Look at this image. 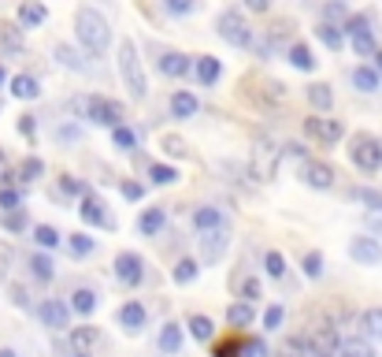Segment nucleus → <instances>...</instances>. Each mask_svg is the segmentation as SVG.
I'll return each instance as SVG.
<instances>
[{"label": "nucleus", "mask_w": 382, "mask_h": 357, "mask_svg": "<svg viewBox=\"0 0 382 357\" xmlns=\"http://www.w3.org/2000/svg\"><path fill=\"white\" fill-rule=\"evenodd\" d=\"M171 112L178 119H190V116H197V97L190 93V90H178L175 97H171Z\"/></svg>", "instance_id": "obj_22"}, {"label": "nucleus", "mask_w": 382, "mask_h": 357, "mask_svg": "<svg viewBox=\"0 0 382 357\" xmlns=\"http://www.w3.org/2000/svg\"><path fill=\"white\" fill-rule=\"evenodd\" d=\"M71 112H86V119L101 123V127H123V105L119 101H108V97H75Z\"/></svg>", "instance_id": "obj_2"}, {"label": "nucleus", "mask_w": 382, "mask_h": 357, "mask_svg": "<svg viewBox=\"0 0 382 357\" xmlns=\"http://www.w3.org/2000/svg\"><path fill=\"white\" fill-rule=\"evenodd\" d=\"M4 223L11 227V231H23V227H26V216H23V213H11V216H8Z\"/></svg>", "instance_id": "obj_59"}, {"label": "nucleus", "mask_w": 382, "mask_h": 357, "mask_svg": "<svg viewBox=\"0 0 382 357\" xmlns=\"http://www.w3.org/2000/svg\"><path fill=\"white\" fill-rule=\"evenodd\" d=\"M353 86L364 90V93H375L378 90V71L375 68H356L353 71Z\"/></svg>", "instance_id": "obj_30"}, {"label": "nucleus", "mask_w": 382, "mask_h": 357, "mask_svg": "<svg viewBox=\"0 0 382 357\" xmlns=\"http://www.w3.org/2000/svg\"><path fill=\"white\" fill-rule=\"evenodd\" d=\"M345 34L353 41L356 56H375V30L368 23V15H353V19L345 23Z\"/></svg>", "instance_id": "obj_6"}, {"label": "nucleus", "mask_w": 382, "mask_h": 357, "mask_svg": "<svg viewBox=\"0 0 382 357\" xmlns=\"http://www.w3.org/2000/svg\"><path fill=\"white\" fill-rule=\"evenodd\" d=\"M263 265H268V275H275V279H282V275H286V261H282V253H268L263 257Z\"/></svg>", "instance_id": "obj_43"}, {"label": "nucleus", "mask_w": 382, "mask_h": 357, "mask_svg": "<svg viewBox=\"0 0 382 357\" xmlns=\"http://www.w3.org/2000/svg\"><path fill=\"white\" fill-rule=\"evenodd\" d=\"M278 160H282L278 145L271 138H256L253 156H249V175H253L256 183H271V178L278 175Z\"/></svg>", "instance_id": "obj_3"}, {"label": "nucleus", "mask_w": 382, "mask_h": 357, "mask_svg": "<svg viewBox=\"0 0 382 357\" xmlns=\"http://www.w3.org/2000/svg\"><path fill=\"white\" fill-rule=\"evenodd\" d=\"M163 220H168V208H148V213L141 216V235H156L160 227H163Z\"/></svg>", "instance_id": "obj_31"}, {"label": "nucleus", "mask_w": 382, "mask_h": 357, "mask_svg": "<svg viewBox=\"0 0 382 357\" xmlns=\"http://www.w3.org/2000/svg\"><path fill=\"white\" fill-rule=\"evenodd\" d=\"M4 183H11V168H8V156H4V149H0V186Z\"/></svg>", "instance_id": "obj_57"}, {"label": "nucleus", "mask_w": 382, "mask_h": 357, "mask_svg": "<svg viewBox=\"0 0 382 357\" xmlns=\"http://www.w3.org/2000/svg\"><path fill=\"white\" fill-rule=\"evenodd\" d=\"M349 156H353V164H356L360 171H368V175H375V171L382 168V145H378L371 134H356Z\"/></svg>", "instance_id": "obj_5"}, {"label": "nucleus", "mask_w": 382, "mask_h": 357, "mask_svg": "<svg viewBox=\"0 0 382 357\" xmlns=\"http://www.w3.org/2000/svg\"><path fill=\"white\" fill-rule=\"evenodd\" d=\"M82 220H86V223H97V227H108V231L115 227L111 213H104V205L97 201V198H89V193H86V201H82Z\"/></svg>", "instance_id": "obj_15"}, {"label": "nucleus", "mask_w": 382, "mask_h": 357, "mask_svg": "<svg viewBox=\"0 0 382 357\" xmlns=\"http://www.w3.org/2000/svg\"><path fill=\"white\" fill-rule=\"evenodd\" d=\"M48 19V8L41 4V0H26V4L19 8V26H41Z\"/></svg>", "instance_id": "obj_18"}, {"label": "nucleus", "mask_w": 382, "mask_h": 357, "mask_svg": "<svg viewBox=\"0 0 382 357\" xmlns=\"http://www.w3.org/2000/svg\"><path fill=\"white\" fill-rule=\"evenodd\" d=\"M308 353H312V346H308L305 335H293V339H286V343L278 346V357H308Z\"/></svg>", "instance_id": "obj_29"}, {"label": "nucleus", "mask_w": 382, "mask_h": 357, "mask_svg": "<svg viewBox=\"0 0 382 357\" xmlns=\"http://www.w3.org/2000/svg\"><path fill=\"white\" fill-rule=\"evenodd\" d=\"M148 178H153L156 186H171V183H178V171L168 168V164H153L148 168Z\"/></svg>", "instance_id": "obj_37"}, {"label": "nucleus", "mask_w": 382, "mask_h": 357, "mask_svg": "<svg viewBox=\"0 0 382 357\" xmlns=\"http://www.w3.org/2000/svg\"><path fill=\"white\" fill-rule=\"evenodd\" d=\"M197 272H201V268H197V261H190V257H186V261L175 265V283H193Z\"/></svg>", "instance_id": "obj_40"}, {"label": "nucleus", "mask_w": 382, "mask_h": 357, "mask_svg": "<svg viewBox=\"0 0 382 357\" xmlns=\"http://www.w3.org/2000/svg\"><path fill=\"white\" fill-rule=\"evenodd\" d=\"M334 353H342V357H375V350L364 343V339H342Z\"/></svg>", "instance_id": "obj_27"}, {"label": "nucleus", "mask_w": 382, "mask_h": 357, "mask_svg": "<svg viewBox=\"0 0 382 357\" xmlns=\"http://www.w3.org/2000/svg\"><path fill=\"white\" fill-rule=\"evenodd\" d=\"M71 309H75V313H82V316H89V313L97 309V294H93L89 287H78L75 294H71Z\"/></svg>", "instance_id": "obj_25"}, {"label": "nucleus", "mask_w": 382, "mask_h": 357, "mask_svg": "<svg viewBox=\"0 0 382 357\" xmlns=\"http://www.w3.org/2000/svg\"><path fill=\"white\" fill-rule=\"evenodd\" d=\"M75 30H78V41L86 45L93 56H101L104 48H108V41H111L108 19H104L101 11H93V8H82V11L75 15Z\"/></svg>", "instance_id": "obj_1"}, {"label": "nucleus", "mask_w": 382, "mask_h": 357, "mask_svg": "<svg viewBox=\"0 0 382 357\" xmlns=\"http://www.w3.org/2000/svg\"><path fill=\"white\" fill-rule=\"evenodd\" d=\"M115 275H119V283H126V287H138L141 279H145V265H141V257L138 253H119L115 257Z\"/></svg>", "instance_id": "obj_10"}, {"label": "nucleus", "mask_w": 382, "mask_h": 357, "mask_svg": "<svg viewBox=\"0 0 382 357\" xmlns=\"http://www.w3.org/2000/svg\"><path fill=\"white\" fill-rule=\"evenodd\" d=\"M11 302H15V305H23V309L30 305V298H26V290H23V287H11Z\"/></svg>", "instance_id": "obj_60"}, {"label": "nucleus", "mask_w": 382, "mask_h": 357, "mask_svg": "<svg viewBox=\"0 0 382 357\" xmlns=\"http://www.w3.org/2000/svg\"><path fill=\"white\" fill-rule=\"evenodd\" d=\"M11 93L23 97V101H34V97L41 93V86H38V78H30V75H15L11 78Z\"/></svg>", "instance_id": "obj_24"}, {"label": "nucleus", "mask_w": 382, "mask_h": 357, "mask_svg": "<svg viewBox=\"0 0 382 357\" xmlns=\"http://www.w3.org/2000/svg\"><path fill=\"white\" fill-rule=\"evenodd\" d=\"M19 131H23L26 138H34V116H23V119H19Z\"/></svg>", "instance_id": "obj_61"}, {"label": "nucleus", "mask_w": 382, "mask_h": 357, "mask_svg": "<svg viewBox=\"0 0 382 357\" xmlns=\"http://www.w3.org/2000/svg\"><path fill=\"white\" fill-rule=\"evenodd\" d=\"M227 320L234 324V328H249V324H253V309H249L245 302H238V305H230V309H227Z\"/></svg>", "instance_id": "obj_35"}, {"label": "nucleus", "mask_w": 382, "mask_h": 357, "mask_svg": "<svg viewBox=\"0 0 382 357\" xmlns=\"http://www.w3.org/2000/svg\"><path fill=\"white\" fill-rule=\"evenodd\" d=\"M30 268H34V275H38L41 283H48V279H53V275H56V265L48 261L45 253H38V257H30Z\"/></svg>", "instance_id": "obj_36"}, {"label": "nucleus", "mask_w": 382, "mask_h": 357, "mask_svg": "<svg viewBox=\"0 0 382 357\" xmlns=\"http://www.w3.org/2000/svg\"><path fill=\"white\" fill-rule=\"evenodd\" d=\"M219 34H223V41L238 45V48H249V45H253V30H249V23L241 19L238 11H223V15H219Z\"/></svg>", "instance_id": "obj_7"}, {"label": "nucleus", "mask_w": 382, "mask_h": 357, "mask_svg": "<svg viewBox=\"0 0 382 357\" xmlns=\"http://www.w3.org/2000/svg\"><path fill=\"white\" fill-rule=\"evenodd\" d=\"M197 78H201L204 86H212L215 78H219V60H215V56H201V60H197Z\"/></svg>", "instance_id": "obj_32"}, {"label": "nucleus", "mask_w": 382, "mask_h": 357, "mask_svg": "<svg viewBox=\"0 0 382 357\" xmlns=\"http://www.w3.org/2000/svg\"><path fill=\"white\" fill-rule=\"evenodd\" d=\"M160 350H163V353H178V350H182V331H178V324H163V331H160Z\"/></svg>", "instance_id": "obj_28"}, {"label": "nucleus", "mask_w": 382, "mask_h": 357, "mask_svg": "<svg viewBox=\"0 0 382 357\" xmlns=\"http://www.w3.org/2000/svg\"><path fill=\"white\" fill-rule=\"evenodd\" d=\"M0 208H19V193H15V190H0Z\"/></svg>", "instance_id": "obj_55"}, {"label": "nucleus", "mask_w": 382, "mask_h": 357, "mask_svg": "<svg viewBox=\"0 0 382 357\" xmlns=\"http://www.w3.org/2000/svg\"><path fill=\"white\" fill-rule=\"evenodd\" d=\"M315 34H320V41H323L327 48H338V45H342V34H338V26H330V23H323L320 30H315Z\"/></svg>", "instance_id": "obj_42"}, {"label": "nucleus", "mask_w": 382, "mask_h": 357, "mask_svg": "<svg viewBox=\"0 0 382 357\" xmlns=\"http://www.w3.org/2000/svg\"><path fill=\"white\" fill-rule=\"evenodd\" d=\"M230 246V235H227V223L223 227H212V231H204L201 238V250H204V261H219V257L227 253Z\"/></svg>", "instance_id": "obj_12"}, {"label": "nucleus", "mask_w": 382, "mask_h": 357, "mask_svg": "<svg viewBox=\"0 0 382 357\" xmlns=\"http://www.w3.org/2000/svg\"><path fill=\"white\" fill-rule=\"evenodd\" d=\"M163 8L175 11V15H190L197 8V0H163Z\"/></svg>", "instance_id": "obj_48"}, {"label": "nucleus", "mask_w": 382, "mask_h": 357, "mask_svg": "<svg viewBox=\"0 0 382 357\" xmlns=\"http://www.w3.org/2000/svg\"><path fill=\"white\" fill-rule=\"evenodd\" d=\"M375 60H378V71H382V53H375Z\"/></svg>", "instance_id": "obj_64"}, {"label": "nucleus", "mask_w": 382, "mask_h": 357, "mask_svg": "<svg viewBox=\"0 0 382 357\" xmlns=\"http://www.w3.org/2000/svg\"><path fill=\"white\" fill-rule=\"evenodd\" d=\"M41 171H45V164H41L38 156H30V160H23V168H19V175H15V178H23V183H34Z\"/></svg>", "instance_id": "obj_41"}, {"label": "nucleus", "mask_w": 382, "mask_h": 357, "mask_svg": "<svg viewBox=\"0 0 382 357\" xmlns=\"http://www.w3.org/2000/svg\"><path fill=\"white\" fill-rule=\"evenodd\" d=\"M8 268H11V246H8V242H0V283L8 279Z\"/></svg>", "instance_id": "obj_50"}, {"label": "nucleus", "mask_w": 382, "mask_h": 357, "mask_svg": "<svg viewBox=\"0 0 382 357\" xmlns=\"http://www.w3.org/2000/svg\"><path fill=\"white\" fill-rule=\"evenodd\" d=\"M71 253L75 257H89L93 253V238L89 235H71Z\"/></svg>", "instance_id": "obj_44"}, {"label": "nucleus", "mask_w": 382, "mask_h": 357, "mask_svg": "<svg viewBox=\"0 0 382 357\" xmlns=\"http://www.w3.org/2000/svg\"><path fill=\"white\" fill-rule=\"evenodd\" d=\"M282 316H286V313H282V305H271V309L263 313V328H268V331H275L278 324H282Z\"/></svg>", "instance_id": "obj_49"}, {"label": "nucleus", "mask_w": 382, "mask_h": 357, "mask_svg": "<svg viewBox=\"0 0 382 357\" xmlns=\"http://www.w3.org/2000/svg\"><path fill=\"white\" fill-rule=\"evenodd\" d=\"M119 71H123V82L134 97H145L148 93V82H145V68H141V56H138V45L134 41H123L119 45Z\"/></svg>", "instance_id": "obj_4"}, {"label": "nucleus", "mask_w": 382, "mask_h": 357, "mask_svg": "<svg viewBox=\"0 0 382 357\" xmlns=\"http://www.w3.org/2000/svg\"><path fill=\"white\" fill-rule=\"evenodd\" d=\"M119 324L126 331H141L145 328V305L141 302H126L123 309H119Z\"/></svg>", "instance_id": "obj_16"}, {"label": "nucleus", "mask_w": 382, "mask_h": 357, "mask_svg": "<svg viewBox=\"0 0 382 357\" xmlns=\"http://www.w3.org/2000/svg\"><path fill=\"white\" fill-rule=\"evenodd\" d=\"M301 178L308 186H315V190H330V186H334V168L323 164V160H308V164L301 168Z\"/></svg>", "instance_id": "obj_11"}, {"label": "nucleus", "mask_w": 382, "mask_h": 357, "mask_svg": "<svg viewBox=\"0 0 382 357\" xmlns=\"http://www.w3.org/2000/svg\"><path fill=\"white\" fill-rule=\"evenodd\" d=\"M38 313H41V320H45V328H53V331H63V328L71 324V309H67L63 302H56V298H48Z\"/></svg>", "instance_id": "obj_13"}, {"label": "nucleus", "mask_w": 382, "mask_h": 357, "mask_svg": "<svg viewBox=\"0 0 382 357\" xmlns=\"http://www.w3.org/2000/svg\"><path fill=\"white\" fill-rule=\"evenodd\" d=\"M101 346V328H93V324H82V328L71 331V357H93V350Z\"/></svg>", "instance_id": "obj_8"}, {"label": "nucleus", "mask_w": 382, "mask_h": 357, "mask_svg": "<svg viewBox=\"0 0 382 357\" xmlns=\"http://www.w3.org/2000/svg\"><path fill=\"white\" fill-rule=\"evenodd\" d=\"M60 186L67 190V193H82V198H86V186H82V183H75L71 175H63V183H60Z\"/></svg>", "instance_id": "obj_56"}, {"label": "nucleus", "mask_w": 382, "mask_h": 357, "mask_svg": "<svg viewBox=\"0 0 382 357\" xmlns=\"http://www.w3.org/2000/svg\"><path fill=\"white\" fill-rule=\"evenodd\" d=\"M160 145H163V153H171V156H178V160H182V156H190L186 142H182L178 134H163V138H160Z\"/></svg>", "instance_id": "obj_39"}, {"label": "nucleus", "mask_w": 382, "mask_h": 357, "mask_svg": "<svg viewBox=\"0 0 382 357\" xmlns=\"http://www.w3.org/2000/svg\"><path fill=\"white\" fill-rule=\"evenodd\" d=\"M56 60L63 63V68H82L78 56H75V48H67V45H56Z\"/></svg>", "instance_id": "obj_47"}, {"label": "nucleus", "mask_w": 382, "mask_h": 357, "mask_svg": "<svg viewBox=\"0 0 382 357\" xmlns=\"http://www.w3.org/2000/svg\"><path fill=\"white\" fill-rule=\"evenodd\" d=\"M308 101H312V108H315V112H327L330 105H334V93H330V86H323V82H320V86H312V90H308Z\"/></svg>", "instance_id": "obj_33"}, {"label": "nucleus", "mask_w": 382, "mask_h": 357, "mask_svg": "<svg viewBox=\"0 0 382 357\" xmlns=\"http://www.w3.org/2000/svg\"><path fill=\"white\" fill-rule=\"evenodd\" d=\"M160 71L171 75V78L186 75V71H190V56H182V53H163V56H160Z\"/></svg>", "instance_id": "obj_23"}, {"label": "nucleus", "mask_w": 382, "mask_h": 357, "mask_svg": "<svg viewBox=\"0 0 382 357\" xmlns=\"http://www.w3.org/2000/svg\"><path fill=\"white\" fill-rule=\"evenodd\" d=\"M223 223H227L223 213H219V208H212V205H204V208H197V213H193L197 231H212V227H223Z\"/></svg>", "instance_id": "obj_21"}, {"label": "nucleus", "mask_w": 382, "mask_h": 357, "mask_svg": "<svg viewBox=\"0 0 382 357\" xmlns=\"http://www.w3.org/2000/svg\"><path fill=\"white\" fill-rule=\"evenodd\" d=\"M245 8H249V11H256V15H263V11L271 8V0H245Z\"/></svg>", "instance_id": "obj_58"}, {"label": "nucleus", "mask_w": 382, "mask_h": 357, "mask_svg": "<svg viewBox=\"0 0 382 357\" xmlns=\"http://www.w3.org/2000/svg\"><path fill=\"white\" fill-rule=\"evenodd\" d=\"M234 294L249 305V302H256V298L263 294V287H260L256 275H238V279H234Z\"/></svg>", "instance_id": "obj_20"}, {"label": "nucleus", "mask_w": 382, "mask_h": 357, "mask_svg": "<svg viewBox=\"0 0 382 357\" xmlns=\"http://www.w3.org/2000/svg\"><path fill=\"white\" fill-rule=\"evenodd\" d=\"M368 223H371V227H375V231L382 235V216H368Z\"/></svg>", "instance_id": "obj_62"}, {"label": "nucleus", "mask_w": 382, "mask_h": 357, "mask_svg": "<svg viewBox=\"0 0 382 357\" xmlns=\"http://www.w3.org/2000/svg\"><path fill=\"white\" fill-rule=\"evenodd\" d=\"M323 15H327V23H334V19H345V15H349V8H345V0H327V8H323Z\"/></svg>", "instance_id": "obj_45"}, {"label": "nucleus", "mask_w": 382, "mask_h": 357, "mask_svg": "<svg viewBox=\"0 0 382 357\" xmlns=\"http://www.w3.org/2000/svg\"><path fill=\"white\" fill-rule=\"evenodd\" d=\"M123 198L126 201H141L145 198V186L141 183H123Z\"/></svg>", "instance_id": "obj_53"}, {"label": "nucleus", "mask_w": 382, "mask_h": 357, "mask_svg": "<svg viewBox=\"0 0 382 357\" xmlns=\"http://www.w3.org/2000/svg\"><path fill=\"white\" fill-rule=\"evenodd\" d=\"M241 346L245 343H238V339H234V343H219V346H215V357H241Z\"/></svg>", "instance_id": "obj_51"}, {"label": "nucleus", "mask_w": 382, "mask_h": 357, "mask_svg": "<svg viewBox=\"0 0 382 357\" xmlns=\"http://www.w3.org/2000/svg\"><path fill=\"white\" fill-rule=\"evenodd\" d=\"M349 257H353L356 265H378L382 250H378L375 238H353V242H349Z\"/></svg>", "instance_id": "obj_14"}, {"label": "nucleus", "mask_w": 382, "mask_h": 357, "mask_svg": "<svg viewBox=\"0 0 382 357\" xmlns=\"http://www.w3.org/2000/svg\"><path fill=\"white\" fill-rule=\"evenodd\" d=\"M186 328H190V335L197 339V343H208V339L215 335V328H212V320H208V316H201V313H193V316L186 320Z\"/></svg>", "instance_id": "obj_26"}, {"label": "nucleus", "mask_w": 382, "mask_h": 357, "mask_svg": "<svg viewBox=\"0 0 382 357\" xmlns=\"http://www.w3.org/2000/svg\"><path fill=\"white\" fill-rule=\"evenodd\" d=\"M34 242L53 250V246H60V231H56V227H48V223H41V227H34Z\"/></svg>", "instance_id": "obj_38"}, {"label": "nucleus", "mask_w": 382, "mask_h": 357, "mask_svg": "<svg viewBox=\"0 0 382 357\" xmlns=\"http://www.w3.org/2000/svg\"><path fill=\"white\" fill-rule=\"evenodd\" d=\"M305 272H308V275H323V257H320V253H308V257H305Z\"/></svg>", "instance_id": "obj_54"}, {"label": "nucleus", "mask_w": 382, "mask_h": 357, "mask_svg": "<svg viewBox=\"0 0 382 357\" xmlns=\"http://www.w3.org/2000/svg\"><path fill=\"white\" fill-rule=\"evenodd\" d=\"M290 63H293L297 71H312L315 68V60H312V53H308L305 45H290Z\"/></svg>", "instance_id": "obj_34"}, {"label": "nucleus", "mask_w": 382, "mask_h": 357, "mask_svg": "<svg viewBox=\"0 0 382 357\" xmlns=\"http://www.w3.org/2000/svg\"><path fill=\"white\" fill-rule=\"evenodd\" d=\"M356 198L360 201H368L375 213H382V193H375V190H356Z\"/></svg>", "instance_id": "obj_52"}, {"label": "nucleus", "mask_w": 382, "mask_h": 357, "mask_svg": "<svg viewBox=\"0 0 382 357\" xmlns=\"http://www.w3.org/2000/svg\"><path fill=\"white\" fill-rule=\"evenodd\" d=\"M305 131H308V138H315V142H338L342 134H345V127H342V119H327V116H312V119H305Z\"/></svg>", "instance_id": "obj_9"}, {"label": "nucleus", "mask_w": 382, "mask_h": 357, "mask_svg": "<svg viewBox=\"0 0 382 357\" xmlns=\"http://www.w3.org/2000/svg\"><path fill=\"white\" fill-rule=\"evenodd\" d=\"M0 53H23V30L0 19Z\"/></svg>", "instance_id": "obj_17"}, {"label": "nucleus", "mask_w": 382, "mask_h": 357, "mask_svg": "<svg viewBox=\"0 0 382 357\" xmlns=\"http://www.w3.org/2000/svg\"><path fill=\"white\" fill-rule=\"evenodd\" d=\"M115 145H119V149H130V145H138V134L134 131H126V127H115Z\"/></svg>", "instance_id": "obj_46"}, {"label": "nucleus", "mask_w": 382, "mask_h": 357, "mask_svg": "<svg viewBox=\"0 0 382 357\" xmlns=\"http://www.w3.org/2000/svg\"><path fill=\"white\" fill-rule=\"evenodd\" d=\"M0 357H19V353H15V350H8V346H4V350H0Z\"/></svg>", "instance_id": "obj_63"}, {"label": "nucleus", "mask_w": 382, "mask_h": 357, "mask_svg": "<svg viewBox=\"0 0 382 357\" xmlns=\"http://www.w3.org/2000/svg\"><path fill=\"white\" fill-rule=\"evenodd\" d=\"M360 331H364V339L382 343V305H375V309H368V313L360 316Z\"/></svg>", "instance_id": "obj_19"}]
</instances>
